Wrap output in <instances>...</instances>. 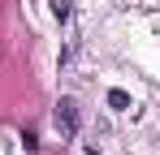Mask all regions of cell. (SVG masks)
I'll list each match as a JSON object with an SVG mask.
<instances>
[{
    "instance_id": "obj_1",
    "label": "cell",
    "mask_w": 160,
    "mask_h": 155,
    "mask_svg": "<svg viewBox=\"0 0 160 155\" xmlns=\"http://www.w3.org/2000/svg\"><path fill=\"white\" fill-rule=\"evenodd\" d=\"M78 99H69V95H65V99H56V108H52V125L61 129V138H74V134H78Z\"/></svg>"
},
{
    "instance_id": "obj_2",
    "label": "cell",
    "mask_w": 160,
    "mask_h": 155,
    "mask_svg": "<svg viewBox=\"0 0 160 155\" xmlns=\"http://www.w3.org/2000/svg\"><path fill=\"white\" fill-rule=\"evenodd\" d=\"M48 4H52V17H56V22H65V17L74 13V0H48Z\"/></svg>"
},
{
    "instance_id": "obj_3",
    "label": "cell",
    "mask_w": 160,
    "mask_h": 155,
    "mask_svg": "<svg viewBox=\"0 0 160 155\" xmlns=\"http://www.w3.org/2000/svg\"><path fill=\"white\" fill-rule=\"evenodd\" d=\"M108 103H112V108H121V112H126V108H130V95H126V91H108Z\"/></svg>"
}]
</instances>
